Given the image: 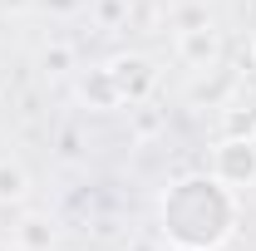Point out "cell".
<instances>
[{
	"instance_id": "5",
	"label": "cell",
	"mask_w": 256,
	"mask_h": 251,
	"mask_svg": "<svg viewBox=\"0 0 256 251\" xmlns=\"http://www.w3.org/2000/svg\"><path fill=\"white\" fill-rule=\"evenodd\" d=\"M79 94H84V104H89V108H118V104H124V98H118V89H114V74H108V64L84 74Z\"/></svg>"
},
{
	"instance_id": "6",
	"label": "cell",
	"mask_w": 256,
	"mask_h": 251,
	"mask_svg": "<svg viewBox=\"0 0 256 251\" xmlns=\"http://www.w3.org/2000/svg\"><path fill=\"white\" fill-rule=\"evenodd\" d=\"M30 197V172L15 158H0V202H25Z\"/></svg>"
},
{
	"instance_id": "2",
	"label": "cell",
	"mask_w": 256,
	"mask_h": 251,
	"mask_svg": "<svg viewBox=\"0 0 256 251\" xmlns=\"http://www.w3.org/2000/svg\"><path fill=\"white\" fill-rule=\"evenodd\" d=\"M212 178H222L226 188H256V133H226L222 143L212 148V162H207Z\"/></svg>"
},
{
	"instance_id": "9",
	"label": "cell",
	"mask_w": 256,
	"mask_h": 251,
	"mask_svg": "<svg viewBox=\"0 0 256 251\" xmlns=\"http://www.w3.org/2000/svg\"><path fill=\"white\" fill-rule=\"evenodd\" d=\"M252 60H256V34H252Z\"/></svg>"
},
{
	"instance_id": "1",
	"label": "cell",
	"mask_w": 256,
	"mask_h": 251,
	"mask_svg": "<svg viewBox=\"0 0 256 251\" xmlns=\"http://www.w3.org/2000/svg\"><path fill=\"white\" fill-rule=\"evenodd\" d=\"M242 202L212 172H182L158 197V232L172 251H222L236 236Z\"/></svg>"
},
{
	"instance_id": "3",
	"label": "cell",
	"mask_w": 256,
	"mask_h": 251,
	"mask_svg": "<svg viewBox=\"0 0 256 251\" xmlns=\"http://www.w3.org/2000/svg\"><path fill=\"white\" fill-rule=\"evenodd\" d=\"M222 54H226V40H222V30L212 20H192V25L178 30V60L188 64V69H207L212 74L222 64Z\"/></svg>"
},
{
	"instance_id": "4",
	"label": "cell",
	"mask_w": 256,
	"mask_h": 251,
	"mask_svg": "<svg viewBox=\"0 0 256 251\" xmlns=\"http://www.w3.org/2000/svg\"><path fill=\"white\" fill-rule=\"evenodd\" d=\"M108 74H114V89L124 104H143V98L153 94V84H158V69L143 60V54H118V60L108 64Z\"/></svg>"
},
{
	"instance_id": "10",
	"label": "cell",
	"mask_w": 256,
	"mask_h": 251,
	"mask_svg": "<svg viewBox=\"0 0 256 251\" xmlns=\"http://www.w3.org/2000/svg\"><path fill=\"white\" fill-rule=\"evenodd\" d=\"M0 251H10V246H5V242H0Z\"/></svg>"
},
{
	"instance_id": "7",
	"label": "cell",
	"mask_w": 256,
	"mask_h": 251,
	"mask_svg": "<svg viewBox=\"0 0 256 251\" xmlns=\"http://www.w3.org/2000/svg\"><path fill=\"white\" fill-rule=\"evenodd\" d=\"M20 242H25V246H50V242H54V232H44V222L30 217L25 226H20Z\"/></svg>"
},
{
	"instance_id": "8",
	"label": "cell",
	"mask_w": 256,
	"mask_h": 251,
	"mask_svg": "<svg viewBox=\"0 0 256 251\" xmlns=\"http://www.w3.org/2000/svg\"><path fill=\"white\" fill-rule=\"evenodd\" d=\"M40 64H44V69H50V74H64V69H69V64H74V54H69V50H64V44H54V50H44V54H40Z\"/></svg>"
}]
</instances>
